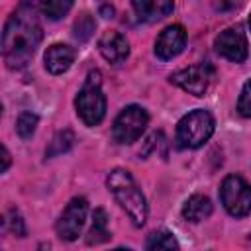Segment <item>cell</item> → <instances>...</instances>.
I'll list each match as a JSON object with an SVG mask.
<instances>
[{
  "label": "cell",
  "instance_id": "6da1fadb",
  "mask_svg": "<svg viewBox=\"0 0 251 251\" xmlns=\"http://www.w3.org/2000/svg\"><path fill=\"white\" fill-rule=\"evenodd\" d=\"M43 29L39 12L31 2H22L8 18L2 31V57L8 69L18 71L27 67L39 47Z\"/></svg>",
  "mask_w": 251,
  "mask_h": 251
},
{
  "label": "cell",
  "instance_id": "7a4b0ae2",
  "mask_svg": "<svg viewBox=\"0 0 251 251\" xmlns=\"http://www.w3.org/2000/svg\"><path fill=\"white\" fill-rule=\"evenodd\" d=\"M106 186L114 194L120 208L127 214L131 224L135 227H141L147 220V202H145V196H143L141 188L137 186L135 178L131 176V173L126 169L110 171V175L106 178Z\"/></svg>",
  "mask_w": 251,
  "mask_h": 251
},
{
  "label": "cell",
  "instance_id": "3957f363",
  "mask_svg": "<svg viewBox=\"0 0 251 251\" xmlns=\"http://www.w3.org/2000/svg\"><path fill=\"white\" fill-rule=\"evenodd\" d=\"M214 127V116L208 110H192L176 126V145L180 149H198L212 137Z\"/></svg>",
  "mask_w": 251,
  "mask_h": 251
},
{
  "label": "cell",
  "instance_id": "277c9868",
  "mask_svg": "<svg viewBox=\"0 0 251 251\" xmlns=\"http://www.w3.org/2000/svg\"><path fill=\"white\" fill-rule=\"evenodd\" d=\"M75 108L78 118L86 126H98L106 116V96L100 88V73H88L84 86L78 90L75 98Z\"/></svg>",
  "mask_w": 251,
  "mask_h": 251
},
{
  "label": "cell",
  "instance_id": "5b68a950",
  "mask_svg": "<svg viewBox=\"0 0 251 251\" xmlns=\"http://www.w3.org/2000/svg\"><path fill=\"white\" fill-rule=\"evenodd\" d=\"M149 124V114L145 112V108L137 106V104H131V106H126L118 118L114 120V126H112V137L116 143H122V145H129L133 141H137L141 137V133L145 131Z\"/></svg>",
  "mask_w": 251,
  "mask_h": 251
},
{
  "label": "cell",
  "instance_id": "8992f818",
  "mask_svg": "<svg viewBox=\"0 0 251 251\" xmlns=\"http://www.w3.org/2000/svg\"><path fill=\"white\" fill-rule=\"evenodd\" d=\"M220 200L229 216L245 218L251 214V184L237 175H227L220 186Z\"/></svg>",
  "mask_w": 251,
  "mask_h": 251
},
{
  "label": "cell",
  "instance_id": "52a82bcc",
  "mask_svg": "<svg viewBox=\"0 0 251 251\" xmlns=\"http://www.w3.org/2000/svg\"><path fill=\"white\" fill-rule=\"evenodd\" d=\"M86 214H88L86 198H82V196L73 198L57 220V226H55L57 235L63 241H75L82 231V226L86 222Z\"/></svg>",
  "mask_w": 251,
  "mask_h": 251
},
{
  "label": "cell",
  "instance_id": "ba28073f",
  "mask_svg": "<svg viewBox=\"0 0 251 251\" xmlns=\"http://www.w3.org/2000/svg\"><path fill=\"white\" fill-rule=\"evenodd\" d=\"M212 75H214L212 67L206 63H200V65H192V67L176 71L175 75H171V82L180 86L184 92L192 96H204L210 86Z\"/></svg>",
  "mask_w": 251,
  "mask_h": 251
},
{
  "label": "cell",
  "instance_id": "9c48e42d",
  "mask_svg": "<svg viewBox=\"0 0 251 251\" xmlns=\"http://www.w3.org/2000/svg\"><path fill=\"white\" fill-rule=\"evenodd\" d=\"M214 47L218 55L231 63H243L247 59V39L241 27H227L220 31V35L214 41Z\"/></svg>",
  "mask_w": 251,
  "mask_h": 251
},
{
  "label": "cell",
  "instance_id": "30bf717a",
  "mask_svg": "<svg viewBox=\"0 0 251 251\" xmlns=\"http://www.w3.org/2000/svg\"><path fill=\"white\" fill-rule=\"evenodd\" d=\"M186 45V31L182 25H169L165 27L157 41H155V55L161 59V61H169L173 57H176L178 53H182Z\"/></svg>",
  "mask_w": 251,
  "mask_h": 251
},
{
  "label": "cell",
  "instance_id": "8fae6325",
  "mask_svg": "<svg viewBox=\"0 0 251 251\" xmlns=\"http://www.w3.org/2000/svg\"><path fill=\"white\" fill-rule=\"evenodd\" d=\"M98 51H100V55L108 63L118 65V63H122V61L127 59V55H129V43H127V39L120 31H112L110 29V31H104L100 35V39H98Z\"/></svg>",
  "mask_w": 251,
  "mask_h": 251
},
{
  "label": "cell",
  "instance_id": "7c38bea8",
  "mask_svg": "<svg viewBox=\"0 0 251 251\" xmlns=\"http://www.w3.org/2000/svg\"><path fill=\"white\" fill-rule=\"evenodd\" d=\"M75 49L65 45V43H53L51 47H47L45 51V69L51 75H63L71 69V65L75 63Z\"/></svg>",
  "mask_w": 251,
  "mask_h": 251
},
{
  "label": "cell",
  "instance_id": "4fadbf2b",
  "mask_svg": "<svg viewBox=\"0 0 251 251\" xmlns=\"http://www.w3.org/2000/svg\"><path fill=\"white\" fill-rule=\"evenodd\" d=\"M131 6L141 22L153 24L173 12L175 0H131Z\"/></svg>",
  "mask_w": 251,
  "mask_h": 251
},
{
  "label": "cell",
  "instance_id": "5bb4252c",
  "mask_svg": "<svg viewBox=\"0 0 251 251\" xmlns=\"http://www.w3.org/2000/svg\"><path fill=\"white\" fill-rule=\"evenodd\" d=\"M210 214H212V202L204 194H192L182 204V218L188 220V222L198 224V222L210 218Z\"/></svg>",
  "mask_w": 251,
  "mask_h": 251
},
{
  "label": "cell",
  "instance_id": "9a60e30c",
  "mask_svg": "<svg viewBox=\"0 0 251 251\" xmlns=\"http://www.w3.org/2000/svg\"><path fill=\"white\" fill-rule=\"evenodd\" d=\"M110 239V231H108V216L104 208H96L92 212V226L86 233V243L88 245H100L104 241Z\"/></svg>",
  "mask_w": 251,
  "mask_h": 251
},
{
  "label": "cell",
  "instance_id": "2e32d148",
  "mask_svg": "<svg viewBox=\"0 0 251 251\" xmlns=\"http://www.w3.org/2000/svg\"><path fill=\"white\" fill-rule=\"evenodd\" d=\"M75 143V133L71 129H63V131H57L53 135V139L49 141V147L45 149V157L51 159V157H57L61 153H67Z\"/></svg>",
  "mask_w": 251,
  "mask_h": 251
},
{
  "label": "cell",
  "instance_id": "e0dca14e",
  "mask_svg": "<svg viewBox=\"0 0 251 251\" xmlns=\"http://www.w3.org/2000/svg\"><path fill=\"white\" fill-rule=\"evenodd\" d=\"M2 229L4 233H12V235H18V237H25L27 229H25V224H24V218L20 216V212L16 208H10L4 218H2Z\"/></svg>",
  "mask_w": 251,
  "mask_h": 251
},
{
  "label": "cell",
  "instance_id": "ac0fdd59",
  "mask_svg": "<svg viewBox=\"0 0 251 251\" xmlns=\"http://www.w3.org/2000/svg\"><path fill=\"white\" fill-rule=\"evenodd\" d=\"M75 0H41V12L49 18V20H61L63 16L69 14V10L73 8Z\"/></svg>",
  "mask_w": 251,
  "mask_h": 251
},
{
  "label": "cell",
  "instance_id": "d6986e66",
  "mask_svg": "<svg viewBox=\"0 0 251 251\" xmlns=\"http://www.w3.org/2000/svg\"><path fill=\"white\" fill-rule=\"evenodd\" d=\"M37 122H39L37 114H33V112H22L18 116V120H16V131H18V135L22 139H29L35 133Z\"/></svg>",
  "mask_w": 251,
  "mask_h": 251
},
{
  "label": "cell",
  "instance_id": "ffe728a7",
  "mask_svg": "<svg viewBox=\"0 0 251 251\" xmlns=\"http://www.w3.org/2000/svg\"><path fill=\"white\" fill-rule=\"evenodd\" d=\"M145 249H178V243L171 231H155L147 237Z\"/></svg>",
  "mask_w": 251,
  "mask_h": 251
},
{
  "label": "cell",
  "instance_id": "44dd1931",
  "mask_svg": "<svg viewBox=\"0 0 251 251\" xmlns=\"http://www.w3.org/2000/svg\"><path fill=\"white\" fill-rule=\"evenodd\" d=\"M94 27H96V24H94V20L90 18V14H82V16L75 22V37H76L78 41H86V39L92 35Z\"/></svg>",
  "mask_w": 251,
  "mask_h": 251
},
{
  "label": "cell",
  "instance_id": "7402d4cb",
  "mask_svg": "<svg viewBox=\"0 0 251 251\" xmlns=\"http://www.w3.org/2000/svg\"><path fill=\"white\" fill-rule=\"evenodd\" d=\"M237 112L243 118H251V78L241 88V94L237 100Z\"/></svg>",
  "mask_w": 251,
  "mask_h": 251
},
{
  "label": "cell",
  "instance_id": "603a6c76",
  "mask_svg": "<svg viewBox=\"0 0 251 251\" xmlns=\"http://www.w3.org/2000/svg\"><path fill=\"white\" fill-rule=\"evenodd\" d=\"M8 167H10V153H8V149L6 147H2V173H6L8 171Z\"/></svg>",
  "mask_w": 251,
  "mask_h": 251
},
{
  "label": "cell",
  "instance_id": "cb8c5ba5",
  "mask_svg": "<svg viewBox=\"0 0 251 251\" xmlns=\"http://www.w3.org/2000/svg\"><path fill=\"white\" fill-rule=\"evenodd\" d=\"M235 4H237V0H220L218 8H220V10H229V8H233Z\"/></svg>",
  "mask_w": 251,
  "mask_h": 251
},
{
  "label": "cell",
  "instance_id": "d4e9b609",
  "mask_svg": "<svg viewBox=\"0 0 251 251\" xmlns=\"http://www.w3.org/2000/svg\"><path fill=\"white\" fill-rule=\"evenodd\" d=\"M249 27H251V14H249Z\"/></svg>",
  "mask_w": 251,
  "mask_h": 251
}]
</instances>
